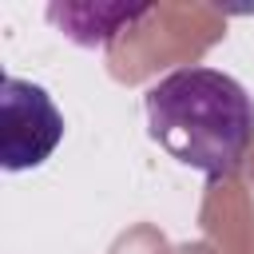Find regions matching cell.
<instances>
[{"instance_id": "obj_1", "label": "cell", "mask_w": 254, "mask_h": 254, "mask_svg": "<svg viewBox=\"0 0 254 254\" xmlns=\"http://www.w3.org/2000/svg\"><path fill=\"white\" fill-rule=\"evenodd\" d=\"M147 135L210 183L230 179L254 143V95L226 71L190 64L143 91Z\"/></svg>"}, {"instance_id": "obj_2", "label": "cell", "mask_w": 254, "mask_h": 254, "mask_svg": "<svg viewBox=\"0 0 254 254\" xmlns=\"http://www.w3.org/2000/svg\"><path fill=\"white\" fill-rule=\"evenodd\" d=\"M64 143V111L44 83L0 79V167L8 175L44 167Z\"/></svg>"}, {"instance_id": "obj_3", "label": "cell", "mask_w": 254, "mask_h": 254, "mask_svg": "<svg viewBox=\"0 0 254 254\" xmlns=\"http://www.w3.org/2000/svg\"><path fill=\"white\" fill-rule=\"evenodd\" d=\"M151 4H75V0H56L48 4V24L79 44V48H111L127 28H135L143 16H151Z\"/></svg>"}]
</instances>
